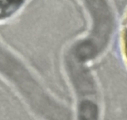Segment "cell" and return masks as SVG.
<instances>
[{
  "label": "cell",
  "mask_w": 127,
  "mask_h": 120,
  "mask_svg": "<svg viewBox=\"0 0 127 120\" xmlns=\"http://www.w3.org/2000/svg\"><path fill=\"white\" fill-rule=\"evenodd\" d=\"M93 22L92 37L85 41L96 55L107 45L113 30V17L106 0H85Z\"/></svg>",
  "instance_id": "1"
},
{
  "label": "cell",
  "mask_w": 127,
  "mask_h": 120,
  "mask_svg": "<svg viewBox=\"0 0 127 120\" xmlns=\"http://www.w3.org/2000/svg\"><path fill=\"white\" fill-rule=\"evenodd\" d=\"M80 114L83 119H96L98 114L97 106L91 101H84L81 105Z\"/></svg>",
  "instance_id": "2"
},
{
  "label": "cell",
  "mask_w": 127,
  "mask_h": 120,
  "mask_svg": "<svg viewBox=\"0 0 127 120\" xmlns=\"http://www.w3.org/2000/svg\"><path fill=\"white\" fill-rule=\"evenodd\" d=\"M124 49H125V53L127 58V18L126 22L125 30H124Z\"/></svg>",
  "instance_id": "3"
}]
</instances>
